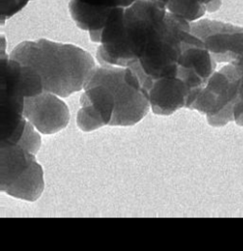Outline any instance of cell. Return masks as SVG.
I'll return each mask as SVG.
<instances>
[{
	"label": "cell",
	"instance_id": "1",
	"mask_svg": "<svg viewBox=\"0 0 243 251\" xmlns=\"http://www.w3.org/2000/svg\"><path fill=\"white\" fill-rule=\"evenodd\" d=\"M9 57L31 67L44 91L60 97L81 90L96 68L92 56L82 48L44 38L21 42Z\"/></svg>",
	"mask_w": 243,
	"mask_h": 251
},
{
	"label": "cell",
	"instance_id": "9",
	"mask_svg": "<svg viewBox=\"0 0 243 251\" xmlns=\"http://www.w3.org/2000/svg\"><path fill=\"white\" fill-rule=\"evenodd\" d=\"M147 92L151 109L157 115H171L182 107L190 108L193 102L191 88L178 75L154 80Z\"/></svg>",
	"mask_w": 243,
	"mask_h": 251
},
{
	"label": "cell",
	"instance_id": "2",
	"mask_svg": "<svg viewBox=\"0 0 243 251\" xmlns=\"http://www.w3.org/2000/svg\"><path fill=\"white\" fill-rule=\"evenodd\" d=\"M190 31V22L168 11L149 36L138 60L128 67L146 90L158 78L177 75L184 39Z\"/></svg>",
	"mask_w": 243,
	"mask_h": 251
},
{
	"label": "cell",
	"instance_id": "6",
	"mask_svg": "<svg viewBox=\"0 0 243 251\" xmlns=\"http://www.w3.org/2000/svg\"><path fill=\"white\" fill-rule=\"evenodd\" d=\"M191 31L199 37L217 63L243 61V27L209 19L191 22Z\"/></svg>",
	"mask_w": 243,
	"mask_h": 251
},
{
	"label": "cell",
	"instance_id": "13",
	"mask_svg": "<svg viewBox=\"0 0 243 251\" xmlns=\"http://www.w3.org/2000/svg\"><path fill=\"white\" fill-rule=\"evenodd\" d=\"M234 65V64H233ZM239 74H240V82H239V99L243 100V61L238 64H235Z\"/></svg>",
	"mask_w": 243,
	"mask_h": 251
},
{
	"label": "cell",
	"instance_id": "10",
	"mask_svg": "<svg viewBox=\"0 0 243 251\" xmlns=\"http://www.w3.org/2000/svg\"><path fill=\"white\" fill-rule=\"evenodd\" d=\"M29 1L33 0H0L1 2V25H3L5 21L23 10Z\"/></svg>",
	"mask_w": 243,
	"mask_h": 251
},
{
	"label": "cell",
	"instance_id": "3",
	"mask_svg": "<svg viewBox=\"0 0 243 251\" xmlns=\"http://www.w3.org/2000/svg\"><path fill=\"white\" fill-rule=\"evenodd\" d=\"M91 75L105 83L114 94L116 107L110 126H133L147 115L151 107L148 92L130 68L101 65Z\"/></svg>",
	"mask_w": 243,
	"mask_h": 251
},
{
	"label": "cell",
	"instance_id": "11",
	"mask_svg": "<svg viewBox=\"0 0 243 251\" xmlns=\"http://www.w3.org/2000/svg\"><path fill=\"white\" fill-rule=\"evenodd\" d=\"M233 116H234V121L238 126H243V100L239 99L234 105L233 109Z\"/></svg>",
	"mask_w": 243,
	"mask_h": 251
},
{
	"label": "cell",
	"instance_id": "5",
	"mask_svg": "<svg viewBox=\"0 0 243 251\" xmlns=\"http://www.w3.org/2000/svg\"><path fill=\"white\" fill-rule=\"evenodd\" d=\"M240 74L233 64L214 72L200 90L189 109L207 116L213 126H221L234 121L233 109L239 98Z\"/></svg>",
	"mask_w": 243,
	"mask_h": 251
},
{
	"label": "cell",
	"instance_id": "7",
	"mask_svg": "<svg viewBox=\"0 0 243 251\" xmlns=\"http://www.w3.org/2000/svg\"><path fill=\"white\" fill-rule=\"evenodd\" d=\"M60 96L44 91L24 98V116L44 134L56 133L65 128L70 120V111Z\"/></svg>",
	"mask_w": 243,
	"mask_h": 251
},
{
	"label": "cell",
	"instance_id": "12",
	"mask_svg": "<svg viewBox=\"0 0 243 251\" xmlns=\"http://www.w3.org/2000/svg\"><path fill=\"white\" fill-rule=\"evenodd\" d=\"M203 1L206 5L207 12H210V13L218 11L220 8L222 3V0H203Z\"/></svg>",
	"mask_w": 243,
	"mask_h": 251
},
{
	"label": "cell",
	"instance_id": "4",
	"mask_svg": "<svg viewBox=\"0 0 243 251\" xmlns=\"http://www.w3.org/2000/svg\"><path fill=\"white\" fill-rule=\"evenodd\" d=\"M35 154L14 143H1V190L27 200H37L44 188L43 171Z\"/></svg>",
	"mask_w": 243,
	"mask_h": 251
},
{
	"label": "cell",
	"instance_id": "8",
	"mask_svg": "<svg viewBox=\"0 0 243 251\" xmlns=\"http://www.w3.org/2000/svg\"><path fill=\"white\" fill-rule=\"evenodd\" d=\"M137 0H71L69 11L75 25L88 31L93 42H99L100 33L112 12L128 7Z\"/></svg>",
	"mask_w": 243,
	"mask_h": 251
}]
</instances>
